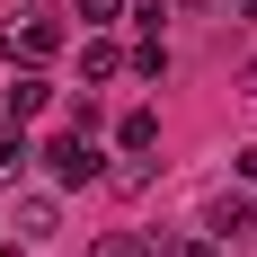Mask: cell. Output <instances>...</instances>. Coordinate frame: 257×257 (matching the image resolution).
Segmentation results:
<instances>
[{
    "label": "cell",
    "instance_id": "obj_1",
    "mask_svg": "<svg viewBox=\"0 0 257 257\" xmlns=\"http://www.w3.org/2000/svg\"><path fill=\"white\" fill-rule=\"evenodd\" d=\"M0 53H9L18 71H45L53 53H62V18H36V9H27V18L9 27V36H0Z\"/></svg>",
    "mask_w": 257,
    "mask_h": 257
},
{
    "label": "cell",
    "instance_id": "obj_2",
    "mask_svg": "<svg viewBox=\"0 0 257 257\" xmlns=\"http://www.w3.org/2000/svg\"><path fill=\"white\" fill-rule=\"evenodd\" d=\"M36 160L53 169V186H98V178H106V160H98V142H89V133H62V142H45Z\"/></svg>",
    "mask_w": 257,
    "mask_h": 257
},
{
    "label": "cell",
    "instance_id": "obj_3",
    "mask_svg": "<svg viewBox=\"0 0 257 257\" xmlns=\"http://www.w3.org/2000/svg\"><path fill=\"white\" fill-rule=\"evenodd\" d=\"M204 231H213V239H231V231H257V204H248V195H213V204H204Z\"/></svg>",
    "mask_w": 257,
    "mask_h": 257
},
{
    "label": "cell",
    "instance_id": "obj_4",
    "mask_svg": "<svg viewBox=\"0 0 257 257\" xmlns=\"http://www.w3.org/2000/svg\"><path fill=\"white\" fill-rule=\"evenodd\" d=\"M62 231V204L53 195H18V239H53Z\"/></svg>",
    "mask_w": 257,
    "mask_h": 257
},
{
    "label": "cell",
    "instance_id": "obj_5",
    "mask_svg": "<svg viewBox=\"0 0 257 257\" xmlns=\"http://www.w3.org/2000/svg\"><path fill=\"white\" fill-rule=\"evenodd\" d=\"M115 142H124L133 160H142V151H160V115H151V106H133L124 124H115Z\"/></svg>",
    "mask_w": 257,
    "mask_h": 257
},
{
    "label": "cell",
    "instance_id": "obj_6",
    "mask_svg": "<svg viewBox=\"0 0 257 257\" xmlns=\"http://www.w3.org/2000/svg\"><path fill=\"white\" fill-rule=\"evenodd\" d=\"M124 71V53L106 45V36H89V45H80V80H115Z\"/></svg>",
    "mask_w": 257,
    "mask_h": 257
},
{
    "label": "cell",
    "instance_id": "obj_7",
    "mask_svg": "<svg viewBox=\"0 0 257 257\" xmlns=\"http://www.w3.org/2000/svg\"><path fill=\"white\" fill-rule=\"evenodd\" d=\"M45 98H53L45 80H36V71H18V89H9V115H18V124H27V115H45Z\"/></svg>",
    "mask_w": 257,
    "mask_h": 257
},
{
    "label": "cell",
    "instance_id": "obj_8",
    "mask_svg": "<svg viewBox=\"0 0 257 257\" xmlns=\"http://www.w3.org/2000/svg\"><path fill=\"white\" fill-rule=\"evenodd\" d=\"M27 160H36V151H27V133H0V186H18Z\"/></svg>",
    "mask_w": 257,
    "mask_h": 257
},
{
    "label": "cell",
    "instance_id": "obj_9",
    "mask_svg": "<svg viewBox=\"0 0 257 257\" xmlns=\"http://www.w3.org/2000/svg\"><path fill=\"white\" fill-rule=\"evenodd\" d=\"M133 71H142V80H160V71H169V45H160V36H151V45H133Z\"/></svg>",
    "mask_w": 257,
    "mask_h": 257
},
{
    "label": "cell",
    "instance_id": "obj_10",
    "mask_svg": "<svg viewBox=\"0 0 257 257\" xmlns=\"http://www.w3.org/2000/svg\"><path fill=\"white\" fill-rule=\"evenodd\" d=\"M89 257H142V239H133V231H106V239H89Z\"/></svg>",
    "mask_w": 257,
    "mask_h": 257
},
{
    "label": "cell",
    "instance_id": "obj_11",
    "mask_svg": "<svg viewBox=\"0 0 257 257\" xmlns=\"http://www.w3.org/2000/svg\"><path fill=\"white\" fill-rule=\"evenodd\" d=\"M80 18H89V27H115V18H124V0H80Z\"/></svg>",
    "mask_w": 257,
    "mask_h": 257
},
{
    "label": "cell",
    "instance_id": "obj_12",
    "mask_svg": "<svg viewBox=\"0 0 257 257\" xmlns=\"http://www.w3.org/2000/svg\"><path fill=\"white\" fill-rule=\"evenodd\" d=\"M178 257H222V239H213V231H195V239H178Z\"/></svg>",
    "mask_w": 257,
    "mask_h": 257
},
{
    "label": "cell",
    "instance_id": "obj_13",
    "mask_svg": "<svg viewBox=\"0 0 257 257\" xmlns=\"http://www.w3.org/2000/svg\"><path fill=\"white\" fill-rule=\"evenodd\" d=\"M239 178H257V142H248V151H239Z\"/></svg>",
    "mask_w": 257,
    "mask_h": 257
},
{
    "label": "cell",
    "instance_id": "obj_14",
    "mask_svg": "<svg viewBox=\"0 0 257 257\" xmlns=\"http://www.w3.org/2000/svg\"><path fill=\"white\" fill-rule=\"evenodd\" d=\"M231 9H239V18H257V0H231Z\"/></svg>",
    "mask_w": 257,
    "mask_h": 257
},
{
    "label": "cell",
    "instance_id": "obj_15",
    "mask_svg": "<svg viewBox=\"0 0 257 257\" xmlns=\"http://www.w3.org/2000/svg\"><path fill=\"white\" fill-rule=\"evenodd\" d=\"M0 231H9V222H0Z\"/></svg>",
    "mask_w": 257,
    "mask_h": 257
}]
</instances>
